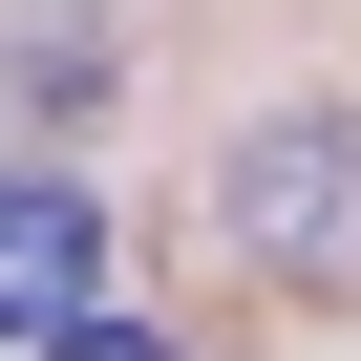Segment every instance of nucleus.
<instances>
[{"instance_id": "f03ea898", "label": "nucleus", "mask_w": 361, "mask_h": 361, "mask_svg": "<svg viewBox=\"0 0 361 361\" xmlns=\"http://www.w3.org/2000/svg\"><path fill=\"white\" fill-rule=\"evenodd\" d=\"M64 319H106V192L43 170V149H0V361L64 340Z\"/></svg>"}, {"instance_id": "7ed1b4c3", "label": "nucleus", "mask_w": 361, "mask_h": 361, "mask_svg": "<svg viewBox=\"0 0 361 361\" xmlns=\"http://www.w3.org/2000/svg\"><path fill=\"white\" fill-rule=\"evenodd\" d=\"M106 64H128V43L85 22V0H43V22L0 43V85H22V106H106Z\"/></svg>"}, {"instance_id": "20e7f679", "label": "nucleus", "mask_w": 361, "mask_h": 361, "mask_svg": "<svg viewBox=\"0 0 361 361\" xmlns=\"http://www.w3.org/2000/svg\"><path fill=\"white\" fill-rule=\"evenodd\" d=\"M22 361H170L149 319H64V340H22Z\"/></svg>"}, {"instance_id": "f257e3e1", "label": "nucleus", "mask_w": 361, "mask_h": 361, "mask_svg": "<svg viewBox=\"0 0 361 361\" xmlns=\"http://www.w3.org/2000/svg\"><path fill=\"white\" fill-rule=\"evenodd\" d=\"M213 255L255 276H361V106H276L213 149Z\"/></svg>"}]
</instances>
